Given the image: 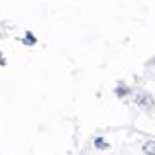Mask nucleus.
Wrapping results in <instances>:
<instances>
[{
    "label": "nucleus",
    "mask_w": 155,
    "mask_h": 155,
    "mask_svg": "<svg viewBox=\"0 0 155 155\" xmlns=\"http://www.w3.org/2000/svg\"><path fill=\"white\" fill-rule=\"evenodd\" d=\"M34 42H35V37H34V35H32L30 32H27V37H25V44H28V46H32Z\"/></svg>",
    "instance_id": "3"
},
{
    "label": "nucleus",
    "mask_w": 155,
    "mask_h": 155,
    "mask_svg": "<svg viewBox=\"0 0 155 155\" xmlns=\"http://www.w3.org/2000/svg\"><path fill=\"white\" fill-rule=\"evenodd\" d=\"M143 152L146 155H155V141H146L143 146Z\"/></svg>",
    "instance_id": "1"
},
{
    "label": "nucleus",
    "mask_w": 155,
    "mask_h": 155,
    "mask_svg": "<svg viewBox=\"0 0 155 155\" xmlns=\"http://www.w3.org/2000/svg\"><path fill=\"white\" fill-rule=\"evenodd\" d=\"M95 146H97V148H102V150H104V148H107V143L102 139V137H97V139H95Z\"/></svg>",
    "instance_id": "2"
}]
</instances>
